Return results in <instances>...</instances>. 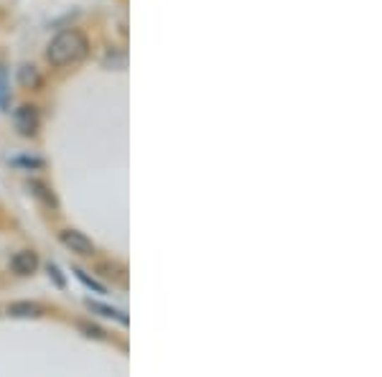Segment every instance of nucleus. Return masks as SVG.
Returning <instances> with one entry per match:
<instances>
[{
	"mask_svg": "<svg viewBox=\"0 0 382 377\" xmlns=\"http://www.w3.org/2000/svg\"><path fill=\"white\" fill-rule=\"evenodd\" d=\"M89 54V41L82 31H62L59 36H54L46 49V59L54 66H66L82 62Z\"/></svg>",
	"mask_w": 382,
	"mask_h": 377,
	"instance_id": "f257e3e1",
	"label": "nucleus"
},
{
	"mask_svg": "<svg viewBox=\"0 0 382 377\" xmlns=\"http://www.w3.org/2000/svg\"><path fill=\"white\" fill-rule=\"evenodd\" d=\"M13 122H16V130H18L23 138H33L38 133V125H41V117H38V110L33 105H21L16 112H13Z\"/></svg>",
	"mask_w": 382,
	"mask_h": 377,
	"instance_id": "f03ea898",
	"label": "nucleus"
},
{
	"mask_svg": "<svg viewBox=\"0 0 382 377\" xmlns=\"http://www.w3.org/2000/svg\"><path fill=\"white\" fill-rule=\"evenodd\" d=\"M59 240H62L64 248L71 250V253H76V255H82V257H92L97 253L95 243H92V240L79 230H64L62 235H59Z\"/></svg>",
	"mask_w": 382,
	"mask_h": 377,
	"instance_id": "7ed1b4c3",
	"label": "nucleus"
},
{
	"mask_svg": "<svg viewBox=\"0 0 382 377\" xmlns=\"http://www.w3.org/2000/svg\"><path fill=\"white\" fill-rule=\"evenodd\" d=\"M11 268L16 275H33L38 268V255L33 253V250H21V253L13 255Z\"/></svg>",
	"mask_w": 382,
	"mask_h": 377,
	"instance_id": "20e7f679",
	"label": "nucleus"
},
{
	"mask_svg": "<svg viewBox=\"0 0 382 377\" xmlns=\"http://www.w3.org/2000/svg\"><path fill=\"white\" fill-rule=\"evenodd\" d=\"M8 313L13 319H41L44 316V308L38 303H31V301H16L8 306Z\"/></svg>",
	"mask_w": 382,
	"mask_h": 377,
	"instance_id": "39448f33",
	"label": "nucleus"
},
{
	"mask_svg": "<svg viewBox=\"0 0 382 377\" xmlns=\"http://www.w3.org/2000/svg\"><path fill=\"white\" fill-rule=\"evenodd\" d=\"M87 308L89 311L100 313V316H108V319H115V321H120L122 326H127V316H125V311H120V308L105 306V303H97V301H87Z\"/></svg>",
	"mask_w": 382,
	"mask_h": 377,
	"instance_id": "423d86ee",
	"label": "nucleus"
},
{
	"mask_svg": "<svg viewBox=\"0 0 382 377\" xmlns=\"http://www.w3.org/2000/svg\"><path fill=\"white\" fill-rule=\"evenodd\" d=\"M25 189L31 192V197H36V199H41L46 207H59V202H57V197L49 192V186L46 184H41V181H28L25 184Z\"/></svg>",
	"mask_w": 382,
	"mask_h": 377,
	"instance_id": "0eeeda50",
	"label": "nucleus"
},
{
	"mask_svg": "<svg viewBox=\"0 0 382 377\" xmlns=\"http://www.w3.org/2000/svg\"><path fill=\"white\" fill-rule=\"evenodd\" d=\"M97 273H100L102 278L112 281V283H125V281H127L125 268H122V265H117V262H100Z\"/></svg>",
	"mask_w": 382,
	"mask_h": 377,
	"instance_id": "6e6552de",
	"label": "nucleus"
},
{
	"mask_svg": "<svg viewBox=\"0 0 382 377\" xmlns=\"http://www.w3.org/2000/svg\"><path fill=\"white\" fill-rule=\"evenodd\" d=\"M18 82L28 90H36V87H41V74L33 64H23L18 69Z\"/></svg>",
	"mask_w": 382,
	"mask_h": 377,
	"instance_id": "1a4fd4ad",
	"label": "nucleus"
},
{
	"mask_svg": "<svg viewBox=\"0 0 382 377\" xmlns=\"http://www.w3.org/2000/svg\"><path fill=\"white\" fill-rule=\"evenodd\" d=\"M105 66H110V69H125V54L117 52V49H108V54H105Z\"/></svg>",
	"mask_w": 382,
	"mask_h": 377,
	"instance_id": "9d476101",
	"label": "nucleus"
},
{
	"mask_svg": "<svg viewBox=\"0 0 382 377\" xmlns=\"http://www.w3.org/2000/svg\"><path fill=\"white\" fill-rule=\"evenodd\" d=\"M11 166H18V168H44V161L36 158V156H16V158H11Z\"/></svg>",
	"mask_w": 382,
	"mask_h": 377,
	"instance_id": "9b49d317",
	"label": "nucleus"
},
{
	"mask_svg": "<svg viewBox=\"0 0 382 377\" xmlns=\"http://www.w3.org/2000/svg\"><path fill=\"white\" fill-rule=\"evenodd\" d=\"M11 105V90H8V71L0 66V108L8 110Z\"/></svg>",
	"mask_w": 382,
	"mask_h": 377,
	"instance_id": "f8f14e48",
	"label": "nucleus"
},
{
	"mask_svg": "<svg viewBox=\"0 0 382 377\" xmlns=\"http://www.w3.org/2000/svg\"><path fill=\"white\" fill-rule=\"evenodd\" d=\"M74 275H76V278H79V281H82V283H84V286H87V288H92V291H95V294H105V286H102V283H97L95 278H89V275L84 273V270L74 268Z\"/></svg>",
	"mask_w": 382,
	"mask_h": 377,
	"instance_id": "ddd939ff",
	"label": "nucleus"
},
{
	"mask_svg": "<svg viewBox=\"0 0 382 377\" xmlns=\"http://www.w3.org/2000/svg\"><path fill=\"white\" fill-rule=\"evenodd\" d=\"M46 273H49L51 281L57 283V288H64V286H66V281H64V275H62V270H59L57 265H54V262H49V265H46Z\"/></svg>",
	"mask_w": 382,
	"mask_h": 377,
	"instance_id": "4468645a",
	"label": "nucleus"
},
{
	"mask_svg": "<svg viewBox=\"0 0 382 377\" xmlns=\"http://www.w3.org/2000/svg\"><path fill=\"white\" fill-rule=\"evenodd\" d=\"M79 329H82V332L87 334L89 339H108V334L102 332L100 326H92V324H79Z\"/></svg>",
	"mask_w": 382,
	"mask_h": 377,
	"instance_id": "2eb2a0df",
	"label": "nucleus"
}]
</instances>
